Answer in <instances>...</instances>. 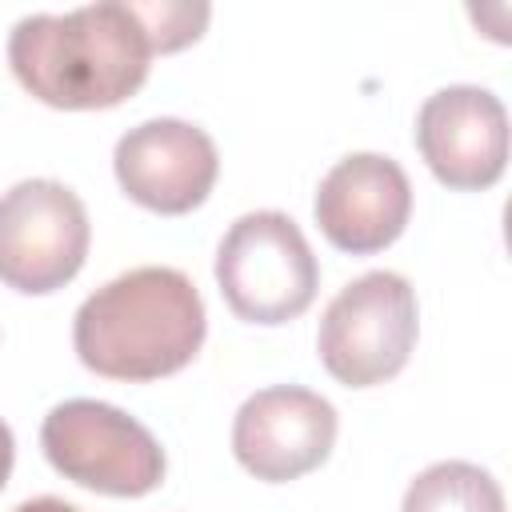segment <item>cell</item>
Wrapping results in <instances>:
<instances>
[{
	"mask_svg": "<svg viewBox=\"0 0 512 512\" xmlns=\"http://www.w3.org/2000/svg\"><path fill=\"white\" fill-rule=\"evenodd\" d=\"M152 36L128 0L32 12L8 32L16 80L52 108H112L148 80Z\"/></svg>",
	"mask_w": 512,
	"mask_h": 512,
	"instance_id": "6da1fadb",
	"label": "cell"
},
{
	"mask_svg": "<svg viewBox=\"0 0 512 512\" xmlns=\"http://www.w3.org/2000/svg\"><path fill=\"white\" fill-rule=\"evenodd\" d=\"M208 316L196 284L168 264H144L100 284L72 320L84 368L112 380H160L204 344Z\"/></svg>",
	"mask_w": 512,
	"mask_h": 512,
	"instance_id": "7a4b0ae2",
	"label": "cell"
},
{
	"mask_svg": "<svg viewBox=\"0 0 512 512\" xmlns=\"http://www.w3.org/2000/svg\"><path fill=\"white\" fill-rule=\"evenodd\" d=\"M216 284L228 308L252 324L300 316L320 284V264L288 212L260 208L232 220L216 248Z\"/></svg>",
	"mask_w": 512,
	"mask_h": 512,
	"instance_id": "3957f363",
	"label": "cell"
},
{
	"mask_svg": "<svg viewBox=\"0 0 512 512\" xmlns=\"http://www.w3.org/2000/svg\"><path fill=\"white\" fill-rule=\"evenodd\" d=\"M420 308L416 292L400 272L376 268L344 284L316 332V352L324 368L348 388H372L396 376L416 344Z\"/></svg>",
	"mask_w": 512,
	"mask_h": 512,
	"instance_id": "277c9868",
	"label": "cell"
},
{
	"mask_svg": "<svg viewBox=\"0 0 512 512\" xmlns=\"http://www.w3.org/2000/svg\"><path fill=\"white\" fill-rule=\"evenodd\" d=\"M48 464L104 496H144L164 480V448L156 436L116 404L64 400L40 424Z\"/></svg>",
	"mask_w": 512,
	"mask_h": 512,
	"instance_id": "5b68a950",
	"label": "cell"
},
{
	"mask_svg": "<svg viewBox=\"0 0 512 512\" xmlns=\"http://www.w3.org/2000/svg\"><path fill=\"white\" fill-rule=\"evenodd\" d=\"M92 224L84 200L48 176L0 192V280L16 292L44 296L64 288L88 256Z\"/></svg>",
	"mask_w": 512,
	"mask_h": 512,
	"instance_id": "8992f818",
	"label": "cell"
},
{
	"mask_svg": "<svg viewBox=\"0 0 512 512\" xmlns=\"http://www.w3.org/2000/svg\"><path fill=\"white\" fill-rule=\"evenodd\" d=\"M336 428V408L320 392L300 384H272L236 408L232 452L256 480L284 484L328 460Z\"/></svg>",
	"mask_w": 512,
	"mask_h": 512,
	"instance_id": "52a82bcc",
	"label": "cell"
},
{
	"mask_svg": "<svg viewBox=\"0 0 512 512\" xmlns=\"http://www.w3.org/2000/svg\"><path fill=\"white\" fill-rule=\"evenodd\" d=\"M416 148L440 184L460 192L488 188L508 160V112L480 84H448L420 104Z\"/></svg>",
	"mask_w": 512,
	"mask_h": 512,
	"instance_id": "ba28073f",
	"label": "cell"
},
{
	"mask_svg": "<svg viewBox=\"0 0 512 512\" xmlns=\"http://www.w3.org/2000/svg\"><path fill=\"white\" fill-rule=\"evenodd\" d=\"M112 168L120 188L164 216L192 212L204 204V196L216 184L220 156L212 136L200 124L176 120V116H156L136 128H128L116 140Z\"/></svg>",
	"mask_w": 512,
	"mask_h": 512,
	"instance_id": "9c48e42d",
	"label": "cell"
},
{
	"mask_svg": "<svg viewBox=\"0 0 512 512\" xmlns=\"http://www.w3.org/2000/svg\"><path fill=\"white\" fill-rule=\"evenodd\" d=\"M312 212L336 248L368 256L404 232L412 212V184L392 156L352 152L324 172Z\"/></svg>",
	"mask_w": 512,
	"mask_h": 512,
	"instance_id": "30bf717a",
	"label": "cell"
},
{
	"mask_svg": "<svg viewBox=\"0 0 512 512\" xmlns=\"http://www.w3.org/2000/svg\"><path fill=\"white\" fill-rule=\"evenodd\" d=\"M400 512H504V492L488 468L440 460L408 484Z\"/></svg>",
	"mask_w": 512,
	"mask_h": 512,
	"instance_id": "8fae6325",
	"label": "cell"
},
{
	"mask_svg": "<svg viewBox=\"0 0 512 512\" xmlns=\"http://www.w3.org/2000/svg\"><path fill=\"white\" fill-rule=\"evenodd\" d=\"M132 8L144 20L156 52H176L192 44L212 16L208 4H176V0H152V4H132Z\"/></svg>",
	"mask_w": 512,
	"mask_h": 512,
	"instance_id": "7c38bea8",
	"label": "cell"
},
{
	"mask_svg": "<svg viewBox=\"0 0 512 512\" xmlns=\"http://www.w3.org/2000/svg\"><path fill=\"white\" fill-rule=\"evenodd\" d=\"M12 512H80V508L68 504V500H60V496H32V500L16 504Z\"/></svg>",
	"mask_w": 512,
	"mask_h": 512,
	"instance_id": "4fadbf2b",
	"label": "cell"
},
{
	"mask_svg": "<svg viewBox=\"0 0 512 512\" xmlns=\"http://www.w3.org/2000/svg\"><path fill=\"white\" fill-rule=\"evenodd\" d=\"M12 460H16V440H12V428L0 420V488L12 476Z\"/></svg>",
	"mask_w": 512,
	"mask_h": 512,
	"instance_id": "5bb4252c",
	"label": "cell"
}]
</instances>
